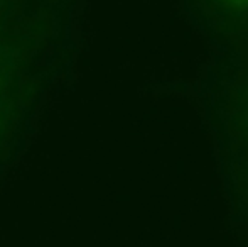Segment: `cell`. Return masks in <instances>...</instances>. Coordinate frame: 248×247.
<instances>
[{"instance_id": "6da1fadb", "label": "cell", "mask_w": 248, "mask_h": 247, "mask_svg": "<svg viewBox=\"0 0 248 247\" xmlns=\"http://www.w3.org/2000/svg\"><path fill=\"white\" fill-rule=\"evenodd\" d=\"M193 3L216 31L248 39V0H193Z\"/></svg>"}, {"instance_id": "7a4b0ae2", "label": "cell", "mask_w": 248, "mask_h": 247, "mask_svg": "<svg viewBox=\"0 0 248 247\" xmlns=\"http://www.w3.org/2000/svg\"><path fill=\"white\" fill-rule=\"evenodd\" d=\"M240 115H242V127L245 129V132L248 134V100H245V107H243Z\"/></svg>"}]
</instances>
